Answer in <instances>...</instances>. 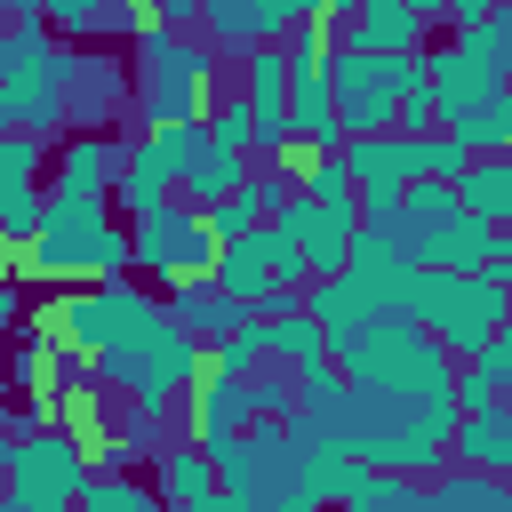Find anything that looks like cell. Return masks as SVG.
<instances>
[{
	"instance_id": "30",
	"label": "cell",
	"mask_w": 512,
	"mask_h": 512,
	"mask_svg": "<svg viewBox=\"0 0 512 512\" xmlns=\"http://www.w3.org/2000/svg\"><path fill=\"white\" fill-rule=\"evenodd\" d=\"M448 136L464 144V160H472V152H512V88H496L488 104H472Z\"/></svg>"
},
{
	"instance_id": "26",
	"label": "cell",
	"mask_w": 512,
	"mask_h": 512,
	"mask_svg": "<svg viewBox=\"0 0 512 512\" xmlns=\"http://www.w3.org/2000/svg\"><path fill=\"white\" fill-rule=\"evenodd\" d=\"M424 512H512V488L496 472H472V464H440L424 480Z\"/></svg>"
},
{
	"instance_id": "36",
	"label": "cell",
	"mask_w": 512,
	"mask_h": 512,
	"mask_svg": "<svg viewBox=\"0 0 512 512\" xmlns=\"http://www.w3.org/2000/svg\"><path fill=\"white\" fill-rule=\"evenodd\" d=\"M200 216H208V232H216V240H240L248 224H264V208H256V184H240V192H224V200H208Z\"/></svg>"
},
{
	"instance_id": "44",
	"label": "cell",
	"mask_w": 512,
	"mask_h": 512,
	"mask_svg": "<svg viewBox=\"0 0 512 512\" xmlns=\"http://www.w3.org/2000/svg\"><path fill=\"white\" fill-rule=\"evenodd\" d=\"M216 512H280V504H256V496H224Z\"/></svg>"
},
{
	"instance_id": "15",
	"label": "cell",
	"mask_w": 512,
	"mask_h": 512,
	"mask_svg": "<svg viewBox=\"0 0 512 512\" xmlns=\"http://www.w3.org/2000/svg\"><path fill=\"white\" fill-rule=\"evenodd\" d=\"M176 408H184V432H192V448H208V440L240 432V424L256 416V408H248V368H232V360L200 352V368H192V384L176 392Z\"/></svg>"
},
{
	"instance_id": "21",
	"label": "cell",
	"mask_w": 512,
	"mask_h": 512,
	"mask_svg": "<svg viewBox=\"0 0 512 512\" xmlns=\"http://www.w3.org/2000/svg\"><path fill=\"white\" fill-rule=\"evenodd\" d=\"M152 496L168 504V512H216L224 504V480H216V464H208V448H160V480H152Z\"/></svg>"
},
{
	"instance_id": "1",
	"label": "cell",
	"mask_w": 512,
	"mask_h": 512,
	"mask_svg": "<svg viewBox=\"0 0 512 512\" xmlns=\"http://www.w3.org/2000/svg\"><path fill=\"white\" fill-rule=\"evenodd\" d=\"M128 272V232L112 224V192H40V232L16 256V280H120Z\"/></svg>"
},
{
	"instance_id": "46",
	"label": "cell",
	"mask_w": 512,
	"mask_h": 512,
	"mask_svg": "<svg viewBox=\"0 0 512 512\" xmlns=\"http://www.w3.org/2000/svg\"><path fill=\"white\" fill-rule=\"evenodd\" d=\"M280 512H320V504H304V496H288V504H280Z\"/></svg>"
},
{
	"instance_id": "32",
	"label": "cell",
	"mask_w": 512,
	"mask_h": 512,
	"mask_svg": "<svg viewBox=\"0 0 512 512\" xmlns=\"http://www.w3.org/2000/svg\"><path fill=\"white\" fill-rule=\"evenodd\" d=\"M72 512H168L152 488H136L128 472H88V488H80V504Z\"/></svg>"
},
{
	"instance_id": "47",
	"label": "cell",
	"mask_w": 512,
	"mask_h": 512,
	"mask_svg": "<svg viewBox=\"0 0 512 512\" xmlns=\"http://www.w3.org/2000/svg\"><path fill=\"white\" fill-rule=\"evenodd\" d=\"M0 472H8V424H0Z\"/></svg>"
},
{
	"instance_id": "14",
	"label": "cell",
	"mask_w": 512,
	"mask_h": 512,
	"mask_svg": "<svg viewBox=\"0 0 512 512\" xmlns=\"http://www.w3.org/2000/svg\"><path fill=\"white\" fill-rule=\"evenodd\" d=\"M272 224L304 248V264H312V280H320V272H344V256H352V240H360V200H312V192H288V200L272 208Z\"/></svg>"
},
{
	"instance_id": "25",
	"label": "cell",
	"mask_w": 512,
	"mask_h": 512,
	"mask_svg": "<svg viewBox=\"0 0 512 512\" xmlns=\"http://www.w3.org/2000/svg\"><path fill=\"white\" fill-rule=\"evenodd\" d=\"M240 184H248V152L200 136V152H192L184 176H176V200H184V208H208V200H224V192H240Z\"/></svg>"
},
{
	"instance_id": "13",
	"label": "cell",
	"mask_w": 512,
	"mask_h": 512,
	"mask_svg": "<svg viewBox=\"0 0 512 512\" xmlns=\"http://www.w3.org/2000/svg\"><path fill=\"white\" fill-rule=\"evenodd\" d=\"M400 64L408 56H376V48H336L328 56V88H336V128L344 136H392Z\"/></svg>"
},
{
	"instance_id": "28",
	"label": "cell",
	"mask_w": 512,
	"mask_h": 512,
	"mask_svg": "<svg viewBox=\"0 0 512 512\" xmlns=\"http://www.w3.org/2000/svg\"><path fill=\"white\" fill-rule=\"evenodd\" d=\"M208 280H216L224 296H240L248 312L264 304V288H272V272H264V240H256V224H248L240 240H224V248H216V264H208Z\"/></svg>"
},
{
	"instance_id": "29",
	"label": "cell",
	"mask_w": 512,
	"mask_h": 512,
	"mask_svg": "<svg viewBox=\"0 0 512 512\" xmlns=\"http://www.w3.org/2000/svg\"><path fill=\"white\" fill-rule=\"evenodd\" d=\"M448 48H464L472 64H488L496 80H512V0H496L488 16H472V24H456L448 32Z\"/></svg>"
},
{
	"instance_id": "9",
	"label": "cell",
	"mask_w": 512,
	"mask_h": 512,
	"mask_svg": "<svg viewBox=\"0 0 512 512\" xmlns=\"http://www.w3.org/2000/svg\"><path fill=\"white\" fill-rule=\"evenodd\" d=\"M216 232H208V216L200 208H184V200H160V208H144V216H128V272H152V280H208V264H216Z\"/></svg>"
},
{
	"instance_id": "12",
	"label": "cell",
	"mask_w": 512,
	"mask_h": 512,
	"mask_svg": "<svg viewBox=\"0 0 512 512\" xmlns=\"http://www.w3.org/2000/svg\"><path fill=\"white\" fill-rule=\"evenodd\" d=\"M200 136H208V120H168V128H136V136L120 144V168H112V200H120L128 216H144V208L176 200V176H184V160L200 152Z\"/></svg>"
},
{
	"instance_id": "7",
	"label": "cell",
	"mask_w": 512,
	"mask_h": 512,
	"mask_svg": "<svg viewBox=\"0 0 512 512\" xmlns=\"http://www.w3.org/2000/svg\"><path fill=\"white\" fill-rule=\"evenodd\" d=\"M88 488V448L64 432V424H32L24 440H8V472H0V496L16 512H72Z\"/></svg>"
},
{
	"instance_id": "22",
	"label": "cell",
	"mask_w": 512,
	"mask_h": 512,
	"mask_svg": "<svg viewBox=\"0 0 512 512\" xmlns=\"http://www.w3.org/2000/svg\"><path fill=\"white\" fill-rule=\"evenodd\" d=\"M456 208L480 216L488 232H504L512 224V152H472L456 168Z\"/></svg>"
},
{
	"instance_id": "18",
	"label": "cell",
	"mask_w": 512,
	"mask_h": 512,
	"mask_svg": "<svg viewBox=\"0 0 512 512\" xmlns=\"http://www.w3.org/2000/svg\"><path fill=\"white\" fill-rule=\"evenodd\" d=\"M424 80H432V120H440V128H456L472 104H488L496 88H512V80H496L488 64H472L464 48H432V56H424Z\"/></svg>"
},
{
	"instance_id": "33",
	"label": "cell",
	"mask_w": 512,
	"mask_h": 512,
	"mask_svg": "<svg viewBox=\"0 0 512 512\" xmlns=\"http://www.w3.org/2000/svg\"><path fill=\"white\" fill-rule=\"evenodd\" d=\"M256 328H264V352H272V360H296V368H304V360L328 352V344H320V320H304V304L280 312V320H256Z\"/></svg>"
},
{
	"instance_id": "16",
	"label": "cell",
	"mask_w": 512,
	"mask_h": 512,
	"mask_svg": "<svg viewBox=\"0 0 512 512\" xmlns=\"http://www.w3.org/2000/svg\"><path fill=\"white\" fill-rule=\"evenodd\" d=\"M296 32V0H200V40L216 56H256Z\"/></svg>"
},
{
	"instance_id": "27",
	"label": "cell",
	"mask_w": 512,
	"mask_h": 512,
	"mask_svg": "<svg viewBox=\"0 0 512 512\" xmlns=\"http://www.w3.org/2000/svg\"><path fill=\"white\" fill-rule=\"evenodd\" d=\"M112 168H120V144L104 128H80V136H64V160H56L48 192H112Z\"/></svg>"
},
{
	"instance_id": "2",
	"label": "cell",
	"mask_w": 512,
	"mask_h": 512,
	"mask_svg": "<svg viewBox=\"0 0 512 512\" xmlns=\"http://www.w3.org/2000/svg\"><path fill=\"white\" fill-rule=\"evenodd\" d=\"M320 344H328V360L344 368V384H360V392H448V384H456L448 352H440L408 312H360V320L328 328Z\"/></svg>"
},
{
	"instance_id": "35",
	"label": "cell",
	"mask_w": 512,
	"mask_h": 512,
	"mask_svg": "<svg viewBox=\"0 0 512 512\" xmlns=\"http://www.w3.org/2000/svg\"><path fill=\"white\" fill-rule=\"evenodd\" d=\"M208 136H216V144H232V152H248V144H256V112H248V96H240V88L208 104Z\"/></svg>"
},
{
	"instance_id": "11",
	"label": "cell",
	"mask_w": 512,
	"mask_h": 512,
	"mask_svg": "<svg viewBox=\"0 0 512 512\" xmlns=\"http://www.w3.org/2000/svg\"><path fill=\"white\" fill-rule=\"evenodd\" d=\"M136 312H152V296L120 272V280H80V288H64L40 320H48V336H56L64 352L96 360V352H112V344L128 336V320H136Z\"/></svg>"
},
{
	"instance_id": "19",
	"label": "cell",
	"mask_w": 512,
	"mask_h": 512,
	"mask_svg": "<svg viewBox=\"0 0 512 512\" xmlns=\"http://www.w3.org/2000/svg\"><path fill=\"white\" fill-rule=\"evenodd\" d=\"M360 480H368V464H360L352 448H336V440H296V496H304V504L344 512Z\"/></svg>"
},
{
	"instance_id": "39",
	"label": "cell",
	"mask_w": 512,
	"mask_h": 512,
	"mask_svg": "<svg viewBox=\"0 0 512 512\" xmlns=\"http://www.w3.org/2000/svg\"><path fill=\"white\" fill-rule=\"evenodd\" d=\"M408 8H416L424 24H448V32H456V24H472V16H488L496 0H408Z\"/></svg>"
},
{
	"instance_id": "5",
	"label": "cell",
	"mask_w": 512,
	"mask_h": 512,
	"mask_svg": "<svg viewBox=\"0 0 512 512\" xmlns=\"http://www.w3.org/2000/svg\"><path fill=\"white\" fill-rule=\"evenodd\" d=\"M136 48V120L144 128H168V120H208L216 104V48L192 40V32H168L152 24Z\"/></svg>"
},
{
	"instance_id": "23",
	"label": "cell",
	"mask_w": 512,
	"mask_h": 512,
	"mask_svg": "<svg viewBox=\"0 0 512 512\" xmlns=\"http://www.w3.org/2000/svg\"><path fill=\"white\" fill-rule=\"evenodd\" d=\"M120 64L112 56H88V48H72V80H64V128H104V112L120 104Z\"/></svg>"
},
{
	"instance_id": "6",
	"label": "cell",
	"mask_w": 512,
	"mask_h": 512,
	"mask_svg": "<svg viewBox=\"0 0 512 512\" xmlns=\"http://www.w3.org/2000/svg\"><path fill=\"white\" fill-rule=\"evenodd\" d=\"M200 336H184L160 304L152 312H136L128 320V336L112 344V352H96V376L104 384H120L128 400H144V408H176V392L192 384V368H200Z\"/></svg>"
},
{
	"instance_id": "45",
	"label": "cell",
	"mask_w": 512,
	"mask_h": 512,
	"mask_svg": "<svg viewBox=\"0 0 512 512\" xmlns=\"http://www.w3.org/2000/svg\"><path fill=\"white\" fill-rule=\"evenodd\" d=\"M8 16H40V0H8Z\"/></svg>"
},
{
	"instance_id": "37",
	"label": "cell",
	"mask_w": 512,
	"mask_h": 512,
	"mask_svg": "<svg viewBox=\"0 0 512 512\" xmlns=\"http://www.w3.org/2000/svg\"><path fill=\"white\" fill-rule=\"evenodd\" d=\"M40 24L56 40H80V32H96V0H40Z\"/></svg>"
},
{
	"instance_id": "41",
	"label": "cell",
	"mask_w": 512,
	"mask_h": 512,
	"mask_svg": "<svg viewBox=\"0 0 512 512\" xmlns=\"http://www.w3.org/2000/svg\"><path fill=\"white\" fill-rule=\"evenodd\" d=\"M152 24H168V32H192V24H200V0H152Z\"/></svg>"
},
{
	"instance_id": "4",
	"label": "cell",
	"mask_w": 512,
	"mask_h": 512,
	"mask_svg": "<svg viewBox=\"0 0 512 512\" xmlns=\"http://www.w3.org/2000/svg\"><path fill=\"white\" fill-rule=\"evenodd\" d=\"M64 80H72V40H56L40 16L0 24V128L56 136L64 128Z\"/></svg>"
},
{
	"instance_id": "3",
	"label": "cell",
	"mask_w": 512,
	"mask_h": 512,
	"mask_svg": "<svg viewBox=\"0 0 512 512\" xmlns=\"http://www.w3.org/2000/svg\"><path fill=\"white\" fill-rule=\"evenodd\" d=\"M400 312L448 352V360H480L488 336L512 320V288L496 280V264H472V272H408V296Z\"/></svg>"
},
{
	"instance_id": "38",
	"label": "cell",
	"mask_w": 512,
	"mask_h": 512,
	"mask_svg": "<svg viewBox=\"0 0 512 512\" xmlns=\"http://www.w3.org/2000/svg\"><path fill=\"white\" fill-rule=\"evenodd\" d=\"M448 392H456V416H464V408H496V400H504V384H496L480 360H464V376H456Z\"/></svg>"
},
{
	"instance_id": "20",
	"label": "cell",
	"mask_w": 512,
	"mask_h": 512,
	"mask_svg": "<svg viewBox=\"0 0 512 512\" xmlns=\"http://www.w3.org/2000/svg\"><path fill=\"white\" fill-rule=\"evenodd\" d=\"M160 312H168L184 336H200V344H224L240 320H256V312H248L240 296H224L216 280H176V288L160 296Z\"/></svg>"
},
{
	"instance_id": "40",
	"label": "cell",
	"mask_w": 512,
	"mask_h": 512,
	"mask_svg": "<svg viewBox=\"0 0 512 512\" xmlns=\"http://www.w3.org/2000/svg\"><path fill=\"white\" fill-rule=\"evenodd\" d=\"M480 368H488L496 384H512V320H504V328L488 336V352H480Z\"/></svg>"
},
{
	"instance_id": "48",
	"label": "cell",
	"mask_w": 512,
	"mask_h": 512,
	"mask_svg": "<svg viewBox=\"0 0 512 512\" xmlns=\"http://www.w3.org/2000/svg\"><path fill=\"white\" fill-rule=\"evenodd\" d=\"M0 512H16V504H8V496H0Z\"/></svg>"
},
{
	"instance_id": "42",
	"label": "cell",
	"mask_w": 512,
	"mask_h": 512,
	"mask_svg": "<svg viewBox=\"0 0 512 512\" xmlns=\"http://www.w3.org/2000/svg\"><path fill=\"white\" fill-rule=\"evenodd\" d=\"M8 328H24V288L0 272V336H8Z\"/></svg>"
},
{
	"instance_id": "24",
	"label": "cell",
	"mask_w": 512,
	"mask_h": 512,
	"mask_svg": "<svg viewBox=\"0 0 512 512\" xmlns=\"http://www.w3.org/2000/svg\"><path fill=\"white\" fill-rule=\"evenodd\" d=\"M424 16L408 0H360L352 8V48H376V56H416L424 48Z\"/></svg>"
},
{
	"instance_id": "10",
	"label": "cell",
	"mask_w": 512,
	"mask_h": 512,
	"mask_svg": "<svg viewBox=\"0 0 512 512\" xmlns=\"http://www.w3.org/2000/svg\"><path fill=\"white\" fill-rule=\"evenodd\" d=\"M208 464H216L224 496H256V504L296 496V432H280V416H248L240 432L208 440Z\"/></svg>"
},
{
	"instance_id": "17",
	"label": "cell",
	"mask_w": 512,
	"mask_h": 512,
	"mask_svg": "<svg viewBox=\"0 0 512 512\" xmlns=\"http://www.w3.org/2000/svg\"><path fill=\"white\" fill-rule=\"evenodd\" d=\"M400 256L408 264H424V272H472V264H488L496 256V232L480 224V216H432V224H408L400 232Z\"/></svg>"
},
{
	"instance_id": "34",
	"label": "cell",
	"mask_w": 512,
	"mask_h": 512,
	"mask_svg": "<svg viewBox=\"0 0 512 512\" xmlns=\"http://www.w3.org/2000/svg\"><path fill=\"white\" fill-rule=\"evenodd\" d=\"M432 216H456V176H416V184H400V232H408V224H432Z\"/></svg>"
},
{
	"instance_id": "43",
	"label": "cell",
	"mask_w": 512,
	"mask_h": 512,
	"mask_svg": "<svg viewBox=\"0 0 512 512\" xmlns=\"http://www.w3.org/2000/svg\"><path fill=\"white\" fill-rule=\"evenodd\" d=\"M488 264H496V280H504V288H512V224H504V232H496V256H488Z\"/></svg>"
},
{
	"instance_id": "8",
	"label": "cell",
	"mask_w": 512,
	"mask_h": 512,
	"mask_svg": "<svg viewBox=\"0 0 512 512\" xmlns=\"http://www.w3.org/2000/svg\"><path fill=\"white\" fill-rule=\"evenodd\" d=\"M280 56H288V152H336L344 128H336V88H328V56H336L328 24L296 16Z\"/></svg>"
},
{
	"instance_id": "31",
	"label": "cell",
	"mask_w": 512,
	"mask_h": 512,
	"mask_svg": "<svg viewBox=\"0 0 512 512\" xmlns=\"http://www.w3.org/2000/svg\"><path fill=\"white\" fill-rule=\"evenodd\" d=\"M40 168H48V136L0 128V208H8L16 192H40Z\"/></svg>"
}]
</instances>
